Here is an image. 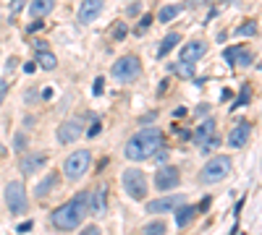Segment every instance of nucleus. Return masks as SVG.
<instances>
[{
  "label": "nucleus",
  "mask_w": 262,
  "mask_h": 235,
  "mask_svg": "<svg viewBox=\"0 0 262 235\" xmlns=\"http://www.w3.org/2000/svg\"><path fill=\"white\" fill-rule=\"evenodd\" d=\"M249 94H252V86H249V84H244V86H241V94H238V100L231 104V110L241 108V104H249Z\"/></svg>",
  "instance_id": "nucleus-24"
},
{
  "label": "nucleus",
  "mask_w": 262,
  "mask_h": 235,
  "mask_svg": "<svg viewBox=\"0 0 262 235\" xmlns=\"http://www.w3.org/2000/svg\"><path fill=\"white\" fill-rule=\"evenodd\" d=\"M150 24H152V16H144V18L139 21V29H136V37H139V34H142L147 26H150Z\"/></svg>",
  "instance_id": "nucleus-29"
},
{
  "label": "nucleus",
  "mask_w": 262,
  "mask_h": 235,
  "mask_svg": "<svg viewBox=\"0 0 262 235\" xmlns=\"http://www.w3.org/2000/svg\"><path fill=\"white\" fill-rule=\"evenodd\" d=\"M181 183V172L178 168H173V164H168V168H160L155 175V188L157 191H170V188H176Z\"/></svg>",
  "instance_id": "nucleus-8"
},
{
  "label": "nucleus",
  "mask_w": 262,
  "mask_h": 235,
  "mask_svg": "<svg viewBox=\"0 0 262 235\" xmlns=\"http://www.w3.org/2000/svg\"><path fill=\"white\" fill-rule=\"evenodd\" d=\"M113 40H116V42H121L123 37H126V24H123V21H116V24H113Z\"/></svg>",
  "instance_id": "nucleus-26"
},
{
  "label": "nucleus",
  "mask_w": 262,
  "mask_h": 235,
  "mask_svg": "<svg viewBox=\"0 0 262 235\" xmlns=\"http://www.w3.org/2000/svg\"><path fill=\"white\" fill-rule=\"evenodd\" d=\"M212 134H215V120H212V118H204L202 126L194 131V141H197L199 146H204V144L212 138Z\"/></svg>",
  "instance_id": "nucleus-16"
},
{
  "label": "nucleus",
  "mask_w": 262,
  "mask_h": 235,
  "mask_svg": "<svg viewBox=\"0 0 262 235\" xmlns=\"http://www.w3.org/2000/svg\"><path fill=\"white\" fill-rule=\"evenodd\" d=\"M37 66H42L45 70H53L58 66V58H55L50 50H37Z\"/></svg>",
  "instance_id": "nucleus-20"
},
{
  "label": "nucleus",
  "mask_w": 262,
  "mask_h": 235,
  "mask_svg": "<svg viewBox=\"0 0 262 235\" xmlns=\"http://www.w3.org/2000/svg\"><path fill=\"white\" fill-rule=\"evenodd\" d=\"M165 144V134L160 131V128H144V131H139L136 136H131L126 141V146H123V154H126V160H147L152 157L157 149H163Z\"/></svg>",
  "instance_id": "nucleus-2"
},
{
  "label": "nucleus",
  "mask_w": 262,
  "mask_h": 235,
  "mask_svg": "<svg viewBox=\"0 0 262 235\" xmlns=\"http://www.w3.org/2000/svg\"><path fill=\"white\" fill-rule=\"evenodd\" d=\"M184 202H186L184 196H163V198H155V202L147 204V212H150V214H163V212L176 209L178 204H184Z\"/></svg>",
  "instance_id": "nucleus-12"
},
{
  "label": "nucleus",
  "mask_w": 262,
  "mask_h": 235,
  "mask_svg": "<svg viewBox=\"0 0 262 235\" xmlns=\"http://www.w3.org/2000/svg\"><path fill=\"white\" fill-rule=\"evenodd\" d=\"M102 10H105V3H102V0H84V3L79 6V21H82V24H92Z\"/></svg>",
  "instance_id": "nucleus-13"
},
{
  "label": "nucleus",
  "mask_w": 262,
  "mask_h": 235,
  "mask_svg": "<svg viewBox=\"0 0 262 235\" xmlns=\"http://www.w3.org/2000/svg\"><path fill=\"white\" fill-rule=\"evenodd\" d=\"M210 202H212V198H202V204H199V212H204V209H210Z\"/></svg>",
  "instance_id": "nucleus-37"
},
{
  "label": "nucleus",
  "mask_w": 262,
  "mask_h": 235,
  "mask_svg": "<svg viewBox=\"0 0 262 235\" xmlns=\"http://www.w3.org/2000/svg\"><path fill=\"white\" fill-rule=\"evenodd\" d=\"M6 92H8V86H6V81H0V102L6 100Z\"/></svg>",
  "instance_id": "nucleus-35"
},
{
  "label": "nucleus",
  "mask_w": 262,
  "mask_h": 235,
  "mask_svg": "<svg viewBox=\"0 0 262 235\" xmlns=\"http://www.w3.org/2000/svg\"><path fill=\"white\" fill-rule=\"evenodd\" d=\"M236 34H238V37H254V34H257V24L254 21H246V24H241V26L236 29Z\"/></svg>",
  "instance_id": "nucleus-23"
},
{
  "label": "nucleus",
  "mask_w": 262,
  "mask_h": 235,
  "mask_svg": "<svg viewBox=\"0 0 262 235\" xmlns=\"http://www.w3.org/2000/svg\"><path fill=\"white\" fill-rule=\"evenodd\" d=\"M89 164H92V154H89L87 149H79V152H74V154L66 157L63 172H66L68 180H79V178H84V175H87Z\"/></svg>",
  "instance_id": "nucleus-3"
},
{
  "label": "nucleus",
  "mask_w": 262,
  "mask_h": 235,
  "mask_svg": "<svg viewBox=\"0 0 262 235\" xmlns=\"http://www.w3.org/2000/svg\"><path fill=\"white\" fill-rule=\"evenodd\" d=\"M40 29H42V18H40V21H34V24H29V29H27V32L32 34V32H40Z\"/></svg>",
  "instance_id": "nucleus-32"
},
{
  "label": "nucleus",
  "mask_w": 262,
  "mask_h": 235,
  "mask_svg": "<svg viewBox=\"0 0 262 235\" xmlns=\"http://www.w3.org/2000/svg\"><path fill=\"white\" fill-rule=\"evenodd\" d=\"M76 138H82V126L76 120H66L58 126V141L61 144H74Z\"/></svg>",
  "instance_id": "nucleus-15"
},
{
  "label": "nucleus",
  "mask_w": 262,
  "mask_h": 235,
  "mask_svg": "<svg viewBox=\"0 0 262 235\" xmlns=\"http://www.w3.org/2000/svg\"><path fill=\"white\" fill-rule=\"evenodd\" d=\"M136 14H139V6H136V3H134V6L129 8V14H126V16H136Z\"/></svg>",
  "instance_id": "nucleus-39"
},
{
  "label": "nucleus",
  "mask_w": 262,
  "mask_h": 235,
  "mask_svg": "<svg viewBox=\"0 0 262 235\" xmlns=\"http://www.w3.org/2000/svg\"><path fill=\"white\" fill-rule=\"evenodd\" d=\"M102 86H105V78L100 76V78L95 81V94H100V92H102Z\"/></svg>",
  "instance_id": "nucleus-33"
},
{
  "label": "nucleus",
  "mask_w": 262,
  "mask_h": 235,
  "mask_svg": "<svg viewBox=\"0 0 262 235\" xmlns=\"http://www.w3.org/2000/svg\"><path fill=\"white\" fill-rule=\"evenodd\" d=\"M82 235H102V232H100V228H97V225H89V228H84V230H82Z\"/></svg>",
  "instance_id": "nucleus-30"
},
{
  "label": "nucleus",
  "mask_w": 262,
  "mask_h": 235,
  "mask_svg": "<svg viewBox=\"0 0 262 235\" xmlns=\"http://www.w3.org/2000/svg\"><path fill=\"white\" fill-rule=\"evenodd\" d=\"M110 74L116 76L118 81H134L136 76L142 74V63H139V58H136V55H123V58H118V60L113 63Z\"/></svg>",
  "instance_id": "nucleus-6"
},
{
  "label": "nucleus",
  "mask_w": 262,
  "mask_h": 235,
  "mask_svg": "<svg viewBox=\"0 0 262 235\" xmlns=\"http://www.w3.org/2000/svg\"><path fill=\"white\" fill-rule=\"evenodd\" d=\"M97 134H100V120H95L92 128H89V136H97Z\"/></svg>",
  "instance_id": "nucleus-34"
},
{
  "label": "nucleus",
  "mask_w": 262,
  "mask_h": 235,
  "mask_svg": "<svg viewBox=\"0 0 262 235\" xmlns=\"http://www.w3.org/2000/svg\"><path fill=\"white\" fill-rule=\"evenodd\" d=\"M34 68H37V66H34V63H24V70H27V74H32Z\"/></svg>",
  "instance_id": "nucleus-40"
},
{
  "label": "nucleus",
  "mask_w": 262,
  "mask_h": 235,
  "mask_svg": "<svg viewBox=\"0 0 262 235\" xmlns=\"http://www.w3.org/2000/svg\"><path fill=\"white\" fill-rule=\"evenodd\" d=\"M173 70H176V74H181L184 78L194 76V66H189V63H178V66H173Z\"/></svg>",
  "instance_id": "nucleus-28"
},
{
  "label": "nucleus",
  "mask_w": 262,
  "mask_h": 235,
  "mask_svg": "<svg viewBox=\"0 0 262 235\" xmlns=\"http://www.w3.org/2000/svg\"><path fill=\"white\" fill-rule=\"evenodd\" d=\"M55 183H58V175H50L48 183H40V186H37V196H48V191H50Z\"/></svg>",
  "instance_id": "nucleus-27"
},
{
  "label": "nucleus",
  "mask_w": 262,
  "mask_h": 235,
  "mask_svg": "<svg viewBox=\"0 0 262 235\" xmlns=\"http://www.w3.org/2000/svg\"><path fill=\"white\" fill-rule=\"evenodd\" d=\"M165 160H168V152L165 149H157L155 152V162H165Z\"/></svg>",
  "instance_id": "nucleus-31"
},
{
  "label": "nucleus",
  "mask_w": 262,
  "mask_h": 235,
  "mask_svg": "<svg viewBox=\"0 0 262 235\" xmlns=\"http://www.w3.org/2000/svg\"><path fill=\"white\" fill-rule=\"evenodd\" d=\"M45 162H48V157H45V154H29L27 160H21V172H34Z\"/></svg>",
  "instance_id": "nucleus-19"
},
{
  "label": "nucleus",
  "mask_w": 262,
  "mask_h": 235,
  "mask_svg": "<svg viewBox=\"0 0 262 235\" xmlns=\"http://www.w3.org/2000/svg\"><path fill=\"white\" fill-rule=\"evenodd\" d=\"M194 214H197V209L194 206H189V204H178L176 206V225L178 228H186L191 220H194Z\"/></svg>",
  "instance_id": "nucleus-17"
},
{
  "label": "nucleus",
  "mask_w": 262,
  "mask_h": 235,
  "mask_svg": "<svg viewBox=\"0 0 262 235\" xmlns=\"http://www.w3.org/2000/svg\"><path fill=\"white\" fill-rule=\"evenodd\" d=\"M254 60V52L252 50H246V47H228L225 50V63L228 66H252Z\"/></svg>",
  "instance_id": "nucleus-11"
},
{
  "label": "nucleus",
  "mask_w": 262,
  "mask_h": 235,
  "mask_svg": "<svg viewBox=\"0 0 262 235\" xmlns=\"http://www.w3.org/2000/svg\"><path fill=\"white\" fill-rule=\"evenodd\" d=\"M144 235H165V222H150L144 228Z\"/></svg>",
  "instance_id": "nucleus-25"
},
{
  "label": "nucleus",
  "mask_w": 262,
  "mask_h": 235,
  "mask_svg": "<svg viewBox=\"0 0 262 235\" xmlns=\"http://www.w3.org/2000/svg\"><path fill=\"white\" fill-rule=\"evenodd\" d=\"M249 138H252V126H249V123H238L233 131L228 134V146L231 149H241V146H246Z\"/></svg>",
  "instance_id": "nucleus-14"
},
{
  "label": "nucleus",
  "mask_w": 262,
  "mask_h": 235,
  "mask_svg": "<svg viewBox=\"0 0 262 235\" xmlns=\"http://www.w3.org/2000/svg\"><path fill=\"white\" fill-rule=\"evenodd\" d=\"M27 146V141H24V136H16V149H24Z\"/></svg>",
  "instance_id": "nucleus-36"
},
{
  "label": "nucleus",
  "mask_w": 262,
  "mask_h": 235,
  "mask_svg": "<svg viewBox=\"0 0 262 235\" xmlns=\"http://www.w3.org/2000/svg\"><path fill=\"white\" fill-rule=\"evenodd\" d=\"M178 40H181V34H176V32H173V34H168V37L160 42V50H157V58H165V55H168V52H170V50H173V47L178 44Z\"/></svg>",
  "instance_id": "nucleus-21"
},
{
  "label": "nucleus",
  "mask_w": 262,
  "mask_h": 235,
  "mask_svg": "<svg viewBox=\"0 0 262 235\" xmlns=\"http://www.w3.org/2000/svg\"><path fill=\"white\" fill-rule=\"evenodd\" d=\"M152 120H155V112H150V115H144V118H142V123H144V126H147V123H152Z\"/></svg>",
  "instance_id": "nucleus-38"
},
{
  "label": "nucleus",
  "mask_w": 262,
  "mask_h": 235,
  "mask_svg": "<svg viewBox=\"0 0 262 235\" xmlns=\"http://www.w3.org/2000/svg\"><path fill=\"white\" fill-rule=\"evenodd\" d=\"M53 8H55V0H32V3H29V14L42 18L45 14H50Z\"/></svg>",
  "instance_id": "nucleus-18"
},
{
  "label": "nucleus",
  "mask_w": 262,
  "mask_h": 235,
  "mask_svg": "<svg viewBox=\"0 0 262 235\" xmlns=\"http://www.w3.org/2000/svg\"><path fill=\"white\" fill-rule=\"evenodd\" d=\"M87 202H89V194L84 191V194H76L71 202H66L63 206H58L53 212V217H50V222H53V228L55 230H66V232H71V230H76L79 225L84 222V217H87Z\"/></svg>",
  "instance_id": "nucleus-1"
},
{
  "label": "nucleus",
  "mask_w": 262,
  "mask_h": 235,
  "mask_svg": "<svg viewBox=\"0 0 262 235\" xmlns=\"http://www.w3.org/2000/svg\"><path fill=\"white\" fill-rule=\"evenodd\" d=\"M121 183H123V188H126V194L131 198H136V202L147 198V175L139 168H129L126 172H123Z\"/></svg>",
  "instance_id": "nucleus-5"
},
{
  "label": "nucleus",
  "mask_w": 262,
  "mask_h": 235,
  "mask_svg": "<svg viewBox=\"0 0 262 235\" xmlns=\"http://www.w3.org/2000/svg\"><path fill=\"white\" fill-rule=\"evenodd\" d=\"M231 175V157H212L199 172L202 183H220Z\"/></svg>",
  "instance_id": "nucleus-4"
},
{
  "label": "nucleus",
  "mask_w": 262,
  "mask_h": 235,
  "mask_svg": "<svg viewBox=\"0 0 262 235\" xmlns=\"http://www.w3.org/2000/svg\"><path fill=\"white\" fill-rule=\"evenodd\" d=\"M87 209L92 212V214H105L108 209V186H97L92 194H89V202H87Z\"/></svg>",
  "instance_id": "nucleus-9"
},
{
  "label": "nucleus",
  "mask_w": 262,
  "mask_h": 235,
  "mask_svg": "<svg viewBox=\"0 0 262 235\" xmlns=\"http://www.w3.org/2000/svg\"><path fill=\"white\" fill-rule=\"evenodd\" d=\"M181 10H184V8H181V6H165L163 10H160V14H157V21H163V24H168V21H173L178 14H181Z\"/></svg>",
  "instance_id": "nucleus-22"
},
{
  "label": "nucleus",
  "mask_w": 262,
  "mask_h": 235,
  "mask_svg": "<svg viewBox=\"0 0 262 235\" xmlns=\"http://www.w3.org/2000/svg\"><path fill=\"white\" fill-rule=\"evenodd\" d=\"M6 204L14 214H21L27 209V188H24V180H11L6 186Z\"/></svg>",
  "instance_id": "nucleus-7"
},
{
  "label": "nucleus",
  "mask_w": 262,
  "mask_h": 235,
  "mask_svg": "<svg viewBox=\"0 0 262 235\" xmlns=\"http://www.w3.org/2000/svg\"><path fill=\"white\" fill-rule=\"evenodd\" d=\"M202 55H207V42H202V40H191L184 50H181V63H189V66H194Z\"/></svg>",
  "instance_id": "nucleus-10"
}]
</instances>
